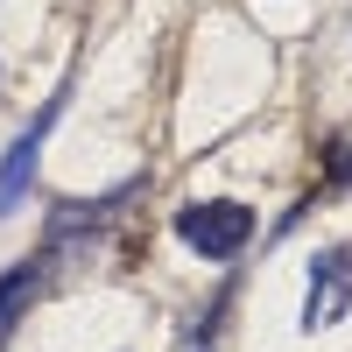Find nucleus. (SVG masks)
I'll return each mask as SVG.
<instances>
[{
    "instance_id": "obj_5",
    "label": "nucleus",
    "mask_w": 352,
    "mask_h": 352,
    "mask_svg": "<svg viewBox=\"0 0 352 352\" xmlns=\"http://www.w3.org/2000/svg\"><path fill=\"white\" fill-rule=\"evenodd\" d=\"M331 184H338V190H345V184H352V155H345V162H338V169H331Z\"/></svg>"
},
{
    "instance_id": "obj_2",
    "label": "nucleus",
    "mask_w": 352,
    "mask_h": 352,
    "mask_svg": "<svg viewBox=\"0 0 352 352\" xmlns=\"http://www.w3.org/2000/svg\"><path fill=\"white\" fill-rule=\"evenodd\" d=\"M64 99H71V85H56V92L43 99V113L28 120L14 141H8V155H0V219H14L21 212V197L36 190V169H43V141H50V127L64 120Z\"/></svg>"
},
{
    "instance_id": "obj_1",
    "label": "nucleus",
    "mask_w": 352,
    "mask_h": 352,
    "mask_svg": "<svg viewBox=\"0 0 352 352\" xmlns=\"http://www.w3.org/2000/svg\"><path fill=\"white\" fill-rule=\"evenodd\" d=\"M176 240H184L197 261H240V247L254 240V204L240 197H212V204H184L176 212Z\"/></svg>"
},
{
    "instance_id": "obj_4",
    "label": "nucleus",
    "mask_w": 352,
    "mask_h": 352,
    "mask_svg": "<svg viewBox=\"0 0 352 352\" xmlns=\"http://www.w3.org/2000/svg\"><path fill=\"white\" fill-rule=\"evenodd\" d=\"M43 289H50V261H43V254H28V261H14V268H0V345L14 338V324L36 310Z\"/></svg>"
},
{
    "instance_id": "obj_3",
    "label": "nucleus",
    "mask_w": 352,
    "mask_h": 352,
    "mask_svg": "<svg viewBox=\"0 0 352 352\" xmlns=\"http://www.w3.org/2000/svg\"><path fill=\"white\" fill-rule=\"evenodd\" d=\"M352 310V254L324 247L310 261V289H303V331H331Z\"/></svg>"
}]
</instances>
